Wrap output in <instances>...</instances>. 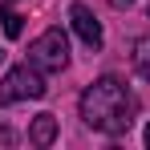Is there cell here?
<instances>
[{
    "label": "cell",
    "mask_w": 150,
    "mask_h": 150,
    "mask_svg": "<svg viewBox=\"0 0 150 150\" xmlns=\"http://www.w3.org/2000/svg\"><path fill=\"white\" fill-rule=\"evenodd\" d=\"M49 85H45V73L28 61V65H16L8 69L4 81H0V105H12V101H28V98H45Z\"/></svg>",
    "instance_id": "7a4b0ae2"
},
{
    "label": "cell",
    "mask_w": 150,
    "mask_h": 150,
    "mask_svg": "<svg viewBox=\"0 0 150 150\" xmlns=\"http://www.w3.org/2000/svg\"><path fill=\"white\" fill-rule=\"evenodd\" d=\"M146 146H150V126H146Z\"/></svg>",
    "instance_id": "9c48e42d"
},
{
    "label": "cell",
    "mask_w": 150,
    "mask_h": 150,
    "mask_svg": "<svg viewBox=\"0 0 150 150\" xmlns=\"http://www.w3.org/2000/svg\"><path fill=\"white\" fill-rule=\"evenodd\" d=\"M110 4H114V8H130L134 0H110Z\"/></svg>",
    "instance_id": "ba28073f"
},
{
    "label": "cell",
    "mask_w": 150,
    "mask_h": 150,
    "mask_svg": "<svg viewBox=\"0 0 150 150\" xmlns=\"http://www.w3.org/2000/svg\"><path fill=\"white\" fill-rule=\"evenodd\" d=\"M0 21H4V33H8V37H21V16H16V12H12V8H0Z\"/></svg>",
    "instance_id": "52a82bcc"
},
{
    "label": "cell",
    "mask_w": 150,
    "mask_h": 150,
    "mask_svg": "<svg viewBox=\"0 0 150 150\" xmlns=\"http://www.w3.org/2000/svg\"><path fill=\"white\" fill-rule=\"evenodd\" d=\"M77 105H81L85 126H93L101 134H126L134 126V110H138L134 93L126 89V81H118V77H98L81 93Z\"/></svg>",
    "instance_id": "6da1fadb"
},
{
    "label": "cell",
    "mask_w": 150,
    "mask_h": 150,
    "mask_svg": "<svg viewBox=\"0 0 150 150\" xmlns=\"http://www.w3.org/2000/svg\"><path fill=\"white\" fill-rule=\"evenodd\" d=\"M69 25H73V33L81 37V45H89V49L98 53L101 45H105V33H101V21L93 16V8L89 4H69Z\"/></svg>",
    "instance_id": "277c9868"
},
{
    "label": "cell",
    "mask_w": 150,
    "mask_h": 150,
    "mask_svg": "<svg viewBox=\"0 0 150 150\" xmlns=\"http://www.w3.org/2000/svg\"><path fill=\"white\" fill-rule=\"evenodd\" d=\"M130 57H134V69H138V73H142V77L150 81V37H138V41H134V53H130Z\"/></svg>",
    "instance_id": "8992f818"
},
{
    "label": "cell",
    "mask_w": 150,
    "mask_h": 150,
    "mask_svg": "<svg viewBox=\"0 0 150 150\" xmlns=\"http://www.w3.org/2000/svg\"><path fill=\"white\" fill-rule=\"evenodd\" d=\"M28 61L41 69V73H61L69 65V41L61 28H45L33 45H28Z\"/></svg>",
    "instance_id": "3957f363"
},
{
    "label": "cell",
    "mask_w": 150,
    "mask_h": 150,
    "mask_svg": "<svg viewBox=\"0 0 150 150\" xmlns=\"http://www.w3.org/2000/svg\"><path fill=\"white\" fill-rule=\"evenodd\" d=\"M53 138H57V118L53 114H37L33 126H28V142L33 146H49Z\"/></svg>",
    "instance_id": "5b68a950"
},
{
    "label": "cell",
    "mask_w": 150,
    "mask_h": 150,
    "mask_svg": "<svg viewBox=\"0 0 150 150\" xmlns=\"http://www.w3.org/2000/svg\"><path fill=\"white\" fill-rule=\"evenodd\" d=\"M0 61H4V49H0Z\"/></svg>",
    "instance_id": "30bf717a"
}]
</instances>
